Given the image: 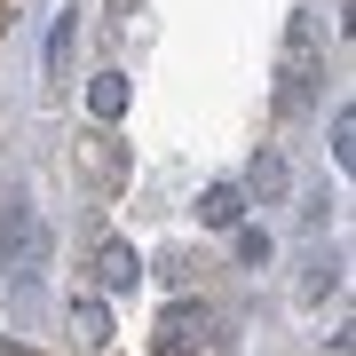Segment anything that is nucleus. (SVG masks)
Segmentation results:
<instances>
[{
    "label": "nucleus",
    "mask_w": 356,
    "mask_h": 356,
    "mask_svg": "<svg viewBox=\"0 0 356 356\" xmlns=\"http://www.w3.org/2000/svg\"><path fill=\"white\" fill-rule=\"evenodd\" d=\"M0 356H32V348H16V341H0Z\"/></svg>",
    "instance_id": "4468645a"
},
{
    "label": "nucleus",
    "mask_w": 356,
    "mask_h": 356,
    "mask_svg": "<svg viewBox=\"0 0 356 356\" xmlns=\"http://www.w3.org/2000/svg\"><path fill=\"white\" fill-rule=\"evenodd\" d=\"M88 111L95 119H119V111H127V79H119V72H95L88 79Z\"/></svg>",
    "instance_id": "0eeeda50"
},
{
    "label": "nucleus",
    "mask_w": 356,
    "mask_h": 356,
    "mask_svg": "<svg viewBox=\"0 0 356 356\" xmlns=\"http://www.w3.org/2000/svg\"><path fill=\"white\" fill-rule=\"evenodd\" d=\"M325 88V32L317 16H285V40H277V111L301 119Z\"/></svg>",
    "instance_id": "f257e3e1"
},
{
    "label": "nucleus",
    "mask_w": 356,
    "mask_h": 356,
    "mask_svg": "<svg viewBox=\"0 0 356 356\" xmlns=\"http://www.w3.org/2000/svg\"><path fill=\"white\" fill-rule=\"evenodd\" d=\"M72 32H79V24H72V8H64V16H56V40H48V79L72 72Z\"/></svg>",
    "instance_id": "9d476101"
},
{
    "label": "nucleus",
    "mask_w": 356,
    "mask_h": 356,
    "mask_svg": "<svg viewBox=\"0 0 356 356\" xmlns=\"http://www.w3.org/2000/svg\"><path fill=\"white\" fill-rule=\"evenodd\" d=\"M332 159H356V111H348V103H341V111H332Z\"/></svg>",
    "instance_id": "9b49d317"
},
{
    "label": "nucleus",
    "mask_w": 356,
    "mask_h": 356,
    "mask_svg": "<svg viewBox=\"0 0 356 356\" xmlns=\"http://www.w3.org/2000/svg\"><path fill=\"white\" fill-rule=\"evenodd\" d=\"M88 166H95V182H119V151H111V135H88Z\"/></svg>",
    "instance_id": "f8f14e48"
},
{
    "label": "nucleus",
    "mask_w": 356,
    "mask_h": 356,
    "mask_svg": "<svg viewBox=\"0 0 356 356\" xmlns=\"http://www.w3.org/2000/svg\"><path fill=\"white\" fill-rule=\"evenodd\" d=\"M48 254H56V238H48V222H40V206L8 198V214H0V277H40Z\"/></svg>",
    "instance_id": "f03ea898"
},
{
    "label": "nucleus",
    "mask_w": 356,
    "mask_h": 356,
    "mask_svg": "<svg viewBox=\"0 0 356 356\" xmlns=\"http://www.w3.org/2000/svg\"><path fill=\"white\" fill-rule=\"evenodd\" d=\"M238 261H245V269L269 261V229H238Z\"/></svg>",
    "instance_id": "ddd939ff"
},
{
    "label": "nucleus",
    "mask_w": 356,
    "mask_h": 356,
    "mask_svg": "<svg viewBox=\"0 0 356 356\" xmlns=\"http://www.w3.org/2000/svg\"><path fill=\"white\" fill-rule=\"evenodd\" d=\"M325 293H341V254H317L301 277V301H325Z\"/></svg>",
    "instance_id": "6e6552de"
},
{
    "label": "nucleus",
    "mask_w": 356,
    "mask_h": 356,
    "mask_svg": "<svg viewBox=\"0 0 356 356\" xmlns=\"http://www.w3.org/2000/svg\"><path fill=\"white\" fill-rule=\"evenodd\" d=\"M135 277H143V261H135V245H103V254H95V285L103 293H135Z\"/></svg>",
    "instance_id": "20e7f679"
},
{
    "label": "nucleus",
    "mask_w": 356,
    "mask_h": 356,
    "mask_svg": "<svg viewBox=\"0 0 356 356\" xmlns=\"http://www.w3.org/2000/svg\"><path fill=\"white\" fill-rule=\"evenodd\" d=\"M0 24H8V0H0Z\"/></svg>",
    "instance_id": "2eb2a0df"
},
{
    "label": "nucleus",
    "mask_w": 356,
    "mask_h": 356,
    "mask_svg": "<svg viewBox=\"0 0 356 356\" xmlns=\"http://www.w3.org/2000/svg\"><path fill=\"white\" fill-rule=\"evenodd\" d=\"M206 332H214V309L206 301H175L151 332V356H206Z\"/></svg>",
    "instance_id": "7ed1b4c3"
},
{
    "label": "nucleus",
    "mask_w": 356,
    "mask_h": 356,
    "mask_svg": "<svg viewBox=\"0 0 356 356\" xmlns=\"http://www.w3.org/2000/svg\"><path fill=\"white\" fill-rule=\"evenodd\" d=\"M198 222L206 229H238L245 222V191H238V182H214V191L198 198Z\"/></svg>",
    "instance_id": "39448f33"
},
{
    "label": "nucleus",
    "mask_w": 356,
    "mask_h": 356,
    "mask_svg": "<svg viewBox=\"0 0 356 356\" xmlns=\"http://www.w3.org/2000/svg\"><path fill=\"white\" fill-rule=\"evenodd\" d=\"M72 341H79V348H103V341H111V317H103L95 293H79V301H72Z\"/></svg>",
    "instance_id": "423d86ee"
},
{
    "label": "nucleus",
    "mask_w": 356,
    "mask_h": 356,
    "mask_svg": "<svg viewBox=\"0 0 356 356\" xmlns=\"http://www.w3.org/2000/svg\"><path fill=\"white\" fill-rule=\"evenodd\" d=\"M254 198H261V206H277V198H285V159H277V151H261V159H254Z\"/></svg>",
    "instance_id": "1a4fd4ad"
}]
</instances>
